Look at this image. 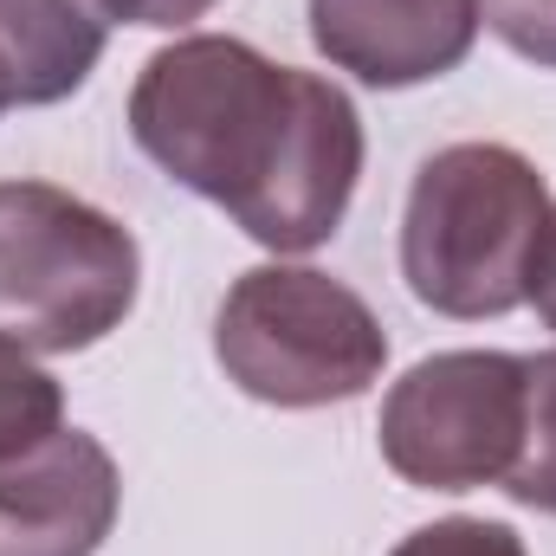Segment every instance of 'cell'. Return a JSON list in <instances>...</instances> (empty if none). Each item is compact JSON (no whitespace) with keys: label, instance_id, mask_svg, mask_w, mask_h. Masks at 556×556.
<instances>
[{"label":"cell","instance_id":"15","mask_svg":"<svg viewBox=\"0 0 556 556\" xmlns=\"http://www.w3.org/2000/svg\"><path fill=\"white\" fill-rule=\"evenodd\" d=\"M20 104V85H13V65H7V46H0V117Z\"/></svg>","mask_w":556,"mask_h":556},{"label":"cell","instance_id":"12","mask_svg":"<svg viewBox=\"0 0 556 556\" xmlns=\"http://www.w3.org/2000/svg\"><path fill=\"white\" fill-rule=\"evenodd\" d=\"M479 20L498 46L556 72V0H479Z\"/></svg>","mask_w":556,"mask_h":556},{"label":"cell","instance_id":"3","mask_svg":"<svg viewBox=\"0 0 556 556\" xmlns=\"http://www.w3.org/2000/svg\"><path fill=\"white\" fill-rule=\"evenodd\" d=\"M142 285L124 220L52 181H0V330L33 356L104 343Z\"/></svg>","mask_w":556,"mask_h":556},{"label":"cell","instance_id":"2","mask_svg":"<svg viewBox=\"0 0 556 556\" xmlns=\"http://www.w3.org/2000/svg\"><path fill=\"white\" fill-rule=\"evenodd\" d=\"M551 188L511 142H446L415 168L402 214V278L427 311L479 324L525 304V266Z\"/></svg>","mask_w":556,"mask_h":556},{"label":"cell","instance_id":"8","mask_svg":"<svg viewBox=\"0 0 556 556\" xmlns=\"http://www.w3.org/2000/svg\"><path fill=\"white\" fill-rule=\"evenodd\" d=\"M0 46L20 104H59L98 72L104 20L91 13V0H0Z\"/></svg>","mask_w":556,"mask_h":556},{"label":"cell","instance_id":"1","mask_svg":"<svg viewBox=\"0 0 556 556\" xmlns=\"http://www.w3.org/2000/svg\"><path fill=\"white\" fill-rule=\"evenodd\" d=\"M137 149L273 253L324 247L363 181V117L343 85L227 33L162 46L130 91Z\"/></svg>","mask_w":556,"mask_h":556},{"label":"cell","instance_id":"11","mask_svg":"<svg viewBox=\"0 0 556 556\" xmlns=\"http://www.w3.org/2000/svg\"><path fill=\"white\" fill-rule=\"evenodd\" d=\"M389 556H531L525 538L498 518H440V525H420L408 531Z\"/></svg>","mask_w":556,"mask_h":556},{"label":"cell","instance_id":"13","mask_svg":"<svg viewBox=\"0 0 556 556\" xmlns=\"http://www.w3.org/2000/svg\"><path fill=\"white\" fill-rule=\"evenodd\" d=\"M220 0H91L98 20H117V26H188L201 13H214Z\"/></svg>","mask_w":556,"mask_h":556},{"label":"cell","instance_id":"9","mask_svg":"<svg viewBox=\"0 0 556 556\" xmlns=\"http://www.w3.org/2000/svg\"><path fill=\"white\" fill-rule=\"evenodd\" d=\"M59 427H65V389H59V376L39 369L33 350L0 330V459L52 440Z\"/></svg>","mask_w":556,"mask_h":556},{"label":"cell","instance_id":"10","mask_svg":"<svg viewBox=\"0 0 556 556\" xmlns=\"http://www.w3.org/2000/svg\"><path fill=\"white\" fill-rule=\"evenodd\" d=\"M505 492L556 518V350L525 356V440L518 466L505 472Z\"/></svg>","mask_w":556,"mask_h":556},{"label":"cell","instance_id":"7","mask_svg":"<svg viewBox=\"0 0 556 556\" xmlns=\"http://www.w3.org/2000/svg\"><path fill=\"white\" fill-rule=\"evenodd\" d=\"M304 20L311 46L376 91H408L459 72L485 26L479 0H311Z\"/></svg>","mask_w":556,"mask_h":556},{"label":"cell","instance_id":"4","mask_svg":"<svg viewBox=\"0 0 556 556\" xmlns=\"http://www.w3.org/2000/svg\"><path fill=\"white\" fill-rule=\"evenodd\" d=\"M214 363L266 408H330L382 382L389 337L343 278L317 266H253L214 311Z\"/></svg>","mask_w":556,"mask_h":556},{"label":"cell","instance_id":"6","mask_svg":"<svg viewBox=\"0 0 556 556\" xmlns=\"http://www.w3.org/2000/svg\"><path fill=\"white\" fill-rule=\"evenodd\" d=\"M117 505L124 479L111 446L85 427H59L0 459V556H98Z\"/></svg>","mask_w":556,"mask_h":556},{"label":"cell","instance_id":"5","mask_svg":"<svg viewBox=\"0 0 556 556\" xmlns=\"http://www.w3.org/2000/svg\"><path fill=\"white\" fill-rule=\"evenodd\" d=\"M382 459L420 492L505 485L525 440V356L440 350L382 395Z\"/></svg>","mask_w":556,"mask_h":556},{"label":"cell","instance_id":"14","mask_svg":"<svg viewBox=\"0 0 556 556\" xmlns=\"http://www.w3.org/2000/svg\"><path fill=\"white\" fill-rule=\"evenodd\" d=\"M525 304H538V317L556 330V201L544 214L538 247H531V266H525Z\"/></svg>","mask_w":556,"mask_h":556}]
</instances>
